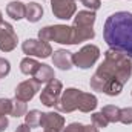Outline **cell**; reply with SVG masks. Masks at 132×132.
<instances>
[{
    "label": "cell",
    "instance_id": "1",
    "mask_svg": "<svg viewBox=\"0 0 132 132\" xmlns=\"http://www.w3.org/2000/svg\"><path fill=\"white\" fill-rule=\"evenodd\" d=\"M132 75V62L126 54L108 49L104 60L91 77V88L109 97H115L123 91V86Z\"/></svg>",
    "mask_w": 132,
    "mask_h": 132
},
{
    "label": "cell",
    "instance_id": "2",
    "mask_svg": "<svg viewBox=\"0 0 132 132\" xmlns=\"http://www.w3.org/2000/svg\"><path fill=\"white\" fill-rule=\"evenodd\" d=\"M103 37L111 49L132 57V14L128 11L111 14L104 22Z\"/></svg>",
    "mask_w": 132,
    "mask_h": 132
},
{
    "label": "cell",
    "instance_id": "3",
    "mask_svg": "<svg viewBox=\"0 0 132 132\" xmlns=\"http://www.w3.org/2000/svg\"><path fill=\"white\" fill-rule=\"evenodd\" d=\"M54 108L66 114L74 112L77 109L81 112H91L97 108V97L75 88H68L66 91H63Z\"/></svg>",
    "mask_w": 132,
    "mask_h": 132
},
{
    "label": "cell",
    "instance_id": "4",
    "mask_svg": "<svg viewBox=\"0 0 132 132\" xmlns=\"http://www.w3.org/2000/svg\"><path fill=\"white\" fill-rule=\"evenodd\" d=\"M94 23L95 12L94 11H78L72 22V45H78L81 42L94 38Z\"/></svg>",
    "mask_w": 132,
    "mask_h": 132
},
{
    "label": "cell",
    "instance_id": "5",
    "mask_svg": "<svg viewBox=\"0 0 132 132\" xmlns=\"http://www.w3.org/2000/svg\"><path fill=\"white\" fill-rule=\"evenodd\" d=\"M38 38L45 42H55L62 45H72V28L68 25L45 26L38 31Z\"/></svg>",
    "mask_w": 132,
    "mask_h": 132
},
{
    "label": "cell",
    "instance_id": "6",
    "mask_svg": "<svg viewBox=\"0 0 132 132\" xmlns=\"http://www.w3.org/2000/svg\"><path fill=\"white\" fill-rule=\"evenodd\" d=\"M100 57V49L95 45H86L83 46L78 52L72 54V63L77 68L81 69H88L94 65Z\"/></svg>",
    "mask_w": 132,
    "mask_h": 132
},
{
    "label": "cell",
    "instance_id": "7",
    "mask_svg": "<svg viewBox=\"0 0 132 132\" xmlns=\"http://www.w3.org/2000/svg\"><path fill=\"white\" fill-rule=\"evenodd\" d=\"M22 49L25 54H28V57H42L46 59L52 54V48L48 42L45 40H35V38H28L22 43Z\"/></svg>",
    "mask_w": 132,
    "mask_h": 132
},
{
    "label": "cell",
    "instance_id": "8",
    "mask_svg": "<svg viewBox=\"0 0 132 132\" xmlns=\"http://www.w3.org/2000/svg\"><path fill=\"white\" fill-rule=\"evenodd\" d=\"M62 89H63V85H62L60 80H57V78L51 80V81L45 86V89L42 91V94H40V101H42L45 106H48V108L55 106V103L59 101L60 95H62Z\"/></svg>",
    "mask_w": 132,
    "mask_h": 132
},
{
    "label": "cell",
    "instance_id": "9",
    "mask_svg": "<svg viewBox=\"0 0 132 132\" xmlns=\"http://www.w3.org/2000/svg\"><path fill=\"white\" fill-rule=\"evenodd\" d=\"M51 9L57 19L69 20L77 11V5L74 0H51Z\"/></svg>",
    "mask_w": 132,
    "mask_h": 132
},
{
    "label": "cell",
    "instance_id": "10",
    "mask_svg": "<svg viewBox=\"0 0 132 132\" xmlns=\"http://www.w3.org/2000/svg\"><path fill=\"white\" fill-rule=\"evenodd\" d=\"M15 46H17V34L12 25L3 22L0 25V51L11 52Z\"/></svg>",
    "mask_w": 132,
    "mask_h": 132
},
{
    "label": "cell",
    "instance_id": "11",
    "mask_svg": "<svg viewBox=\"0 0 132 132\" xmlns=\"http://www.w3.org/2000/svg\"><path fill=\"white\" fill-rule=\"evenodd\" d=\"M42 83L35 78H29L22 81L20 85H17L15 88V98L22 100V101H29L34 98V95L40 91Z\"/></svg>",
    "mask_w": 132,
    "mask_h": 132
},
{
    "label": "cell",
    "instance_id": "12",
    "mask_svg": "<svg viewBox=\"0 0 132 132\" xmlns=\"http://www.w3.org/2000/svg\"><path fill=\"white\" fill-rule=\"evenodd\" d=\"M40 126L43 132H62L65 128V118L59 112H43Z\"/></svg>",
    "mask_w": 132,
    "mask_h": 132
},
{
    "label": "cell",
    "instance_id": "13",
    "mask_svg": "<svg viewBox=\"0 0 132 132\" xmlns=\"http://www.w3.org/2000/svg\"><path fill=\"white\" fill-rule=\"evenodd\" d=\"M52 63L62 71H68L72 68V52L66 51V49H57L52 54Z\"/></svg>",
    "mask_w": 132,
    "mask_h": 132
},
{
    "label": "cell",
    "instance_id": "14",
    "mask_svg": "<svg viewBox=\"0 0 132 132\" xmlns=\"http://www.w3.org/2000/svg\"><path fill=\"white\" fill-rule=\"evenodd\" d=\"M25 12H26V5L22 2H9L6 6V14L12 19V20H20L25 19Z\"/></svg>",
    "mask_w": 132,
    "mask_h": 132
},
{
    "label": "cell",
    "instance_id": "15",
    "mask_svg": "<svg viewBox=\"0 0 132 132\" xmlns=\"http://www.w3.org/2000/svg\"><path fill=\"white\" fill-rule=\"evenodd\" d=\"M42 15H43V8L38 5V3H28L26 5V12H25V19L28 20V22H31V23H35V22H38L40 19H42Z\"/></svg>",
    "mask_w": 132,
    "mask_h": 132
},
{
    "label": "cell",
    "instance_id": "16",
    "mask_svg": "<svg viewBox=\"0 0 132 132\" xmlns=\"http://www.w3.org/2000/svg\"><path fill=\"white\" fill-rule=\"evenodd\" d=\"M34 78L38 80L40 83H49L51 80L55 78V75H54V69H52L51 66H48V65H40L38 71H37L35 75H34Z\"/></svg>",
    "mask_w": 132,
    "mask_h": 132
},
{
    "label": "cell",
    "instance_id": "17",
    "mask_svg": "<svg viewBox=\"0 0 132 132\" xmlns=\"http://www.w3.org/2000/svg\"><path fill=\"white\" fill-rule=\"evenodd\" d=\"M42 63H38L35 59H31V57H26L20 62V71L25 74V75H35V72L38 71Z\"/></svg>",
    "mask_w": 132,
    "mask_h": 132
},
{
    "label": "cell",
    "instance_id": "18",
    "mask_svg": "<svg viewBox=\"0 0 132 132\" xmlns=\"http://www.w3.org/2000/svg\"><path fill=\"white\" fill-rule=\"evenodd\" d=\"M101 114L108 118L109 123H117L120 121V108L114 106V104H108L101 109Z\"/></svg>",
    "mask_w": 132,
    "mask_h": 132
},
{
    "label": "cell",
    "instance_id": "19",
    "mask_svg": "<svg viewBox=\"0 0 132 132\" xmlns=\"http://www.w3.org/2000/svg\"><path fill=\"white\" fill-rule=\"evenodd\" d=\"M42 115H43V112H40V111H37V109H32V111L26 112V115H25V123H26L29 128H37V126H40V123H42Z\"/></svg>",
    "mask_w": 132,
    "mask_h": 132
},
{
    "label": "cell",
    "instance_id": "20",
    "mask_svg": "<svg viewBox=\"0 0 132 132\" xmlns=\"http://www.w3.org/2000/svg\"><path fill=\"white\" fill-rule=\"evenodd\" d=\"M28 112V108H26V101H22L19 98L12 100V106H11V115L12 117H22V115H26Z\"/></svg>",
    "mask_w": 132,
    "mask_h": 132
},
{
    "label": "cell",
    "instance_id": "21",
    "mask_svg": "<svg viewBox=\"0 0 132 132\" xmlns=\"http://www.w3.org/2000/svg\"><path fill=\"white\" fill-rule=\"evenodd\" d=\"M91 120H92V125H95L97 128H108V125H109L108 118L101 114V111L100 112H94L92 117H91Z\"/></svg>",
    "mask_w": 132,
    "mask_h": 132
},
{
    "label": "cell",
    "instance_id": "22",
    "mask_svg": "<svg viewBox=\"0 0 132 132\" xmlns=\"http://www.w3.org/2000/svg\"><path fill=\"white\" fill-rule=\"evenodd\" d=\"M120 121L123 125H132V108H123L120 109Z\"/></svg>",
    "mask_w": 132,
    "mask_h": 132
},
{
    "label": "cell",
    "instance_id": "23",
    "mask_svg": "<svg viewBox=\"0 0 132 132\" xmlns=\"http://www.w3.org/2000/svg\"><path fill=\"white\" fill-rule=\"evenodd\" d=\"M11 106H12V100L0 98V115L9 114V112H11Z\"/></svg>",
    "mask_w": 132,
    "mask_h": 132
},
{
    "label": "cell",
    "instance_id": "24",
    "mask_svg": "<svg viewBox=\"0 0 132 132\" xmlns=\"http://www.w3.org/2000/svg\"><path fill=\"white\" fill-rule=\"evenodd\" d=\"M9 71H11L9 62H8L6 59H0V78L6 77V75L9 74Z\"/></svg>",
    "mask_w": 132,
    "mask_h": 132
},
{
    "label": "cell",
    "instance_id": "25",
    "mask_svg": "<svg viewBox=\"0 0 132 132\" xmlns=\"http://www.w3.org/2000/svg\"><path fill=\"white\" fill-rule=\"evenodd\" d=\"M75 2V0H74ZM86 8H89L91 11H97L100 8V0H80Z\"/></svg>",
    "mask_w": 132,
    "mask_h": 132
},
{
    "label": "cell",
    "instance_id": "26",
    "mask_svg": "<svg viewBox=\"0 0 132 132\" xmlns=\"http://www.w3.org/2000/svg\"><path fill=\"white\" fill-rule=\"evenodd\" d=\"M83 125L81 123H71L69 126H66L63 132H83Z\"/></svg>",
    "mask_w": 132,
    "mask_h": 132
},
{
    "label": "cell",
    "instance_id": "27",
    "mask_svg": "<svg viewBox=\"0 0 132 132\" xmlns=\"http://www.w3.org/2000/svg\"><path fill=\"white\" fill-rule=\"evenodd\" d=\"M8 118L5 117V115H0V132H3L6 128H8Z\"/></svg>",
    "mask_w": 132,
    "mask_h": 132
},
{
    "label": "cell",
    "instance_id": "28",
    "mask_svg": "<svg viewBox=\"0 0 132 132\" xmlns=\"http://www.w3.org/2000/svg\"><path fill=\"white\" fill-rule=\"evenodd\" d=\"M15 132H31V128L25 123V125H20V126H17V129Z\"/></svg>",
    "mask_w": 132,
    "mask_h": 132
},
{
    "label": "cell",
    "instance_id": "29",
    "mask_svg": "<svg viewBox=\"0 0 132 132\" xmlns=\"http://www.w3.org/2000/svg\"><path fill=\"white\" fill-rule=\"evenodd\" d=\"M83 132H98V128L95 125H88L83 128Z\"/></svg>",
    "mask_w": 132,
    "mask_h": 132
},
{
    "label": "cell",
    "instance_id": "30",
    "mask_svg": "<svg viewBox=\"0 0 132 132\" xmlns=\"http://www.w3.org/2000/svg\"><path fill=\"white\" fill-rule=\"evenodd\" d=\"M3 23V15H2V11H0V25Z\"/></svg>",
    "mask_w": 132,
    "mask_h": 132
}]
</instances>
